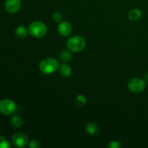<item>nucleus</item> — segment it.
Masks as SVG:
<instances>
[{"label": "nucleus", "instance_id": "20", "mask_svg": "<svg viewBox=\"0 0 148 148\" xmlns=\"http://www.w3.org/2000/svg\"><path fill=\"white\" fill-rule=\"evenodd\" d=\"M145 81H147V82H148V73L146 74L145 76Z\"/></svg>", "mask_w": 148, "mask_h": 148}, {"label": "nucleus", "instance_id": "11", "mask_svg": "<svg viewBox=\"0 0 148 148\" xmlns=\"http://www.w3.org/2000/svg\"><path fill=\"white\" fill-rule=\"evenodd\" d=\"M142 17V12L138 9H134L131 10L128 14V17L132 21H137Z\"/></svg>", "mask_w": 148, "mask_h": 148}, {"label": "nucleus", "instance_id": "19", "mask_svg": "<svg viewBox=\"0 0 148 148\" xmlns=\"http://www.w3.org/2000/svg\"><path fill=\"white\" fill-rule=\"evenodd\" d=\"M108 147L111 148H119L121 147V145L119 144V143L118 141H115V140H114V141L110 142Z\"/></svg>", "mask_w": 148, "mask_h": 148}, {"label": "nucleus", "instance_id": "12", "mask_svg": "<svg viewBox=\"0 0 148 148\" xmlns=\"http://www.w3.org/2000/svg\"><path fill=\"white\" fill-rule=\"evenodd\" d=\"M15 35L20 38H25L27 35V30L25 26H19L15 30Z\"/></svg>", "mask_w": 148, "mask_h": 148}, {"label": "nucleus", "instance_id": "17", "mask_svg": "<svg viewBox=\"0 0 148 148\" xmlns=\"http://www.w3.org/2000/svg\"><path fill=\"white\" fill-rule=\"evenodd\" d=\"M53 20H54L55 23H59L62 22V15L61 13L59 12H55L53 14Z\"/></svg>", "mask_w": 148, "mask_h": 148}, {"label": "nucleus", "instance_id": "2", "mask_svg": "<svg viewBox=\"0 0 148 148\" xmlns=\"http://www.w3.org/2000/svg\"><path fill=\"white\" fill-rule=\"evenodd\" d=\"M67 48L74 52H79L83 50L86 46L85 38L82 36H75L70 38L66 43Z\"/></svg>", "mask_w": 148, "mask_h": 148}, {"label": "nucleus", "instance_id": "8", "mask_svg": "<svg viewBox=\"0 0 148 148\" xmlns=\"http://www.w3.org/2000/svg\"><path fill=\"white\" fill-rule=\"evenodd\" d=\"M58 32H59V33L62 36L66 37L72 32L71 24L66 21L61 22L59 25V27H58Z\"/></svg>", "mask_w": 148, "mask_h": 148}, {"label": "nucleus", "instance_id": "13", "mask_svg": "<svg viewBox=\"0 0 148 148\" xmlns=\"http://www.w3.org/2000/svg\"><path fill=\"white\" fill-rule=\"evenodd\" d=\"M59 58H60L61 61L63 62L64 63H67L72 59V53L69 51H62L59 55Z\"/></svg>", "mask_w": 148, "mask_h": 148}, {"label": "nucleus", "instance_id": "4", "mask_svg": "<svg viewBox=\"0 0 148 148\" xmlns=\"http://www.w3.org/2000/svg\"><path fill=\"white\" fill-rule=\"evenodd\" d=\"M145 81L140 77L133 78L129 82L128 84V88L132 92H135V93L142 92L145 89Z\"/></svg>", "mask_w": 148, "mask_h": 148}, {"label": "nucleus", "instance_id": "16", "mask_svg": "<svg viewBox=\"0 0 148 148\" xmlns=\"http://www.w3.org/2000/svg\"><path fill=\"white\" fill-rule=\"evenodd\" d=\"M11 147L7 140L4 137L0 135V148H10Z\"/></svg>", "mask_w": 148, "mask_h": 148}, {"label": "nucleus", "instance_id": "7", "mask_svg": "<svg viewBox=\"0 0 148 148\" xmlns=\"http://www.w3.org/2000/svg\"><path fill=\"white\" fill-rule=\"evenodd\" d=\"M21 7V0H6L5 8L9 13H16Z\"/></svg>", "mask_w": 148, "mask_h": 148}, {"label": "nucleus", "instance_id": "5", "mask_svg": "<svg viewBox=\"0 0 148 148\" xmlns=\"http://www.w3.org/2000/svg\"><path fill=\"white\" fill-rule=\"evenodd\" d=\"M16 111V105L10 99H4L0 101V113L4 115L10 116Z\"/></svg>", "mask_w": 148, "mask_h": 148}, {"label": "nucleus", "instance_id": "1", "mask_svg": "<svg viewBox=\"0 0 148 148\" xmlns=\"http://www.w3.org/2000/svg\"><path fill=\"white\" fill-rule=\"evenodd\" d=\"M59 68V62L54 58H46L42 60L39 64V69L43 74L50 75Z\"/></svg>", "mask_w": 148, "mask_h": 148}, {"label": "nucleus", "instance_id": "9", "mask_svg": "<svg viewBox=\"0 0 148 148\" xmlns=\"http://www.w3.org/2000/svg\"><path fill=\"white\" fill-rule=\"evenodd\" d=\"M85 130L90 135L96 134L99 132V127L94 122H89L85 126Z\"/></svg>", "mask_w": 148, "mask_h": 148}, {"label": "nucleus", "instance_id": "15", "mask_svg": "<svg viewBox=\"0 0 148 148\" xmlns=\"http://www.w3.org/2000/svg\"><path fill=\"white\" fill-rule=\"evenodd\" d=\"M75 103L77 106L82 107L83 106H85L87 103V99L84 95H79L75 98Z\"/></svg>", "mask_w": 148, "mask_h": 148}, {"label": "nucleus", "instance_id": "6", "mask_svg": "<svg viewBox=\"0 0 148 148\" xmlns=\"http://www.w3.org/2000/svg\"><path fill=\"white\" fill-rule=\"evenodd\" d=\"M12 143L16 147H25L29 144V139L23 133H16L12 137Z\"/></svg>", "mask_w": 148, "mask_h": 148}, {"label": "nucleus", "instance_id": "10", "mask_svg": "<svg viewBox=\"0 0 148 148\" xmlns=\"http://www.w3.org/2000/svg\"><path fill=\"white\" fill-rule=\"evenodd\" d=\"M59 72L63 77H69L72 75V69L66 63L62 64L59 67Z\"/></svg>", "mask_w": 148, "mask_h": 148}, {"label": "nucleus", "instance_id": "14", "mask_svg": "<svg viewBox=\"0 0 148 148\" xmlns=\"http://www.w3.org/2000/svg\"><path fill=\"white\" fill-rule=\"evenodd\" d=\"M11 124L15 128H19L23 124V119L19 116H14L11 119Z\"/></svg>", "mask_w": 148, "mask_h": 148}, {"label": "nucleus", "instance_id": "3", "mask_svg": "<svg viewBox=\"0 0 148 148\" xmlns=\"http://www.w3.org/2000/svg\"><path fill=\"white\" fill-rule=\"evenodd\" d=\"M47 33V27L40 21H35L29 26V33L34 38H42Z\"/></svg>", "mask_w": 148, "mask_h": 148}, {"label": "nucleus", "instance_id": "18", "mask_svg": "<svg viewBox=\"0 0 148 148\" xmlns=\"http://www.w3.org/2000/svg\"><path fill=\"white\" fill-rule=\"evenodd\" d=\"M29 147H33V148H36V147H40V143L38 140H33L31 142H30L28 144Z\"/></svg>", "mask_w": 148, "mask_h": 148}]
</instances>
